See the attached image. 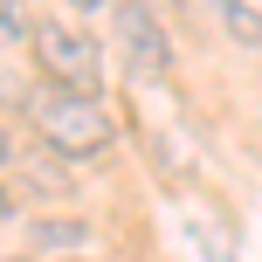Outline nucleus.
Returning a JSON list of instances; mask_svg holds the SVG:
<instances>
[{"mask_svg":"<svg viewBox=\"0 0 262 262\" xmlns=\"http://www.w3.org/2000/svg\"><path fill=\"white\" fill-rule=\"evenodd\" d=\"M28 124H35V138L49 145L55 159H90L104 152L111 138H118V118H111L104 97L90 90H55V83H41V90H28Z\"/></svg>","mask_w":262,"mask_h":262,"instance_id":"obj_1","label":"nucleus"},{"mask_svg":"<svg viewBox=\"0 0 262 262\" xmlns=\"http://www.w3.org/2000/svg\"><path fill=\"white\" fill-rule=\"evenodd\" d=\"M28 49H35L41 76L55 83V90H90L104 83V49H97V35H83L76 21H35L28 28Z\"/></svg>","mask_w":262,"mask_h":262,"instance_id":"obj_2","label":"nucleus"},{"mask_svg":"<svg viewBox=\"0 0 262 262\" xmlns=\"http://www.w3.org/2000/svg\"><path fill=\"white\" fill-rule=\"evenodd\" d=\"M118 35H124V49H131V69H138V76H166L172 49H166V28H159L145 7H118Z\"/></svg>","mask_w":262,"mask_h":262,"instance_id":"obj_3","label":"nucleus"},{"mask_svg":"<svg viewBox=\"0 0 262 262\" xmlns=\"http://www.w3.org/2000/svg\"><path fill=\"white\" fill-rule=\"evenodd\" d=\"M28 235H35V255H41V249H83V242H90V221H76V214H55V221H35Z\"/></svg>","mask_w":262,"mask_h":262,"instance_id":"obj_4","label":"nucleus"},{"mask_svg":"<svg viewBox=\"0 0 262 262\" xmlns=\"http://www.w3.org/2000/svg\"><path fill=\"white\" fill-rule=\"evenodd\" d=\"M21 180L35 186V193H76V172H69V166H62L55 152H35V159H28V172H21Z\"/></svg>","mask_w":262,"mask_h":262,"instance_id":"obj_5","label":"nucleus"},{"mask_svg":"<svg viewBox=\"0 0 262 262\" xmlns=\"http://www.w3.org/2000/svg\"><path fill=\"white\" fill-rule=\"evenodd\" d=\"M221 28L242 41V49H262V14L249 7V0H221Z\"/></svg>","mask_w":262,"mask_h":262,"instance_id":"obj_6","label":"nucleus"},{"mask_svg":"<svg viewBox=\"0 0 262 262\" xmlns=\"http://www.w3.org/2000/svg\"><path fill=\"white\" fill-rule=\"evenodd\" d=\"M14 104H28V83L14 76L7 62H0V111H14Z\"/></svg>","mask_w":262,"mask_h":262,"instance_id":"obj_7","label":"nucleus"},{"mask_svg":"<svg viewBox=\"0 0 262 262\" xmlns=\"http://www.w3.org/2000/svg\"><path fill=\"white\" fill-rule=\"evenodd\" d=\"M21 35H28V21H21L14 7H0V49H7V41H21Z\"/></svg>","mask_w":262,"mask_h":262,"instance_id":"obj_8","label":"nucleus"},{"mask_svg":"<svg viewBox=\"0 0 262 262\" xmlns=\"http://www.w3.org/2000/svg\"><path fill=\"white\" fill-rule=\"evenodd\" d=\"M14 166V138H7V124H0V172Z\"/></svg>","mask_w":262,"mask_h":262,"instance_id":"obj_9","label":"nucleus"},{"mask_svg":"<svg viewBox=\"0 0 262 262\" xmlns=\"http://www.w3.org/2000/svg\"><path fill=\"white\" fill-rule=\"evenodd\" d=\"M0 262H41V255H0Z\"/></svg>","mask_w":262,"mask_h":262,"instance_id":"obj_10","label":"nucleus"}]
</instances>
